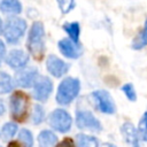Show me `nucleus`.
<instances>
[{
  "instance_id": "obj_1",
  "label": "nucleus",
  "mask_w": 147,
  "mask_h": 147,
  "mask_svg": "<svg viewBox=\"0 0 147 147\" xmlns=\"http://www.w3.org/2000/svg\"><path fill=\"white\" fill-rule=\"evenodd\" d=\"M26 48L36 60L39 61L44 57L46 45H45V28L41 22L36 21L32 23L28 33Z\"/></svg>"
},
{
  "instance_id": "obj_2",
  "label": "nucleus",
  "mask_w": 147,
  "mask_h": 147,
  "mask_svg": "<svg viewBox=\"0 0 147 147\" xmlns=\"http://www.w3.org/2000/svg\"><path fill=\"white\" fill-rule=\"evenodd\" d=\"M80 92V80L76 77H65L57 87L55 100L61 106L70 105Z\"/></svg>"
},
{
  "instance_id": "obj_3",
  "label": "nucleus",
  "mask_w": 147,
  "mask_h": 147,
  "mask_svg": "<svg viewBox=\"0 0 147 147\" xmlns=\"http://www.w3.org/2000/svg\"><path fill=\"white\" fill-rule=\"evenodd\" d=\"M26 28L28 25L24 18L18 17V16H11L6 21L2 34L8 44L15 45L24 36Z\"/></svg>"
},
{
  "instance_id": "obj_4",
  "label": "nucleus",
  "mask_w": 147,
  "mask_h": 147,
  "mask_svg": "<svg viewBox=\"0 0 147 147\" xmlns=\"http://www.w3.org/2000/svg\"><path fill=\"white\" fill-rule=\"evenodd\" d=\"M9 108L15 121H24L29 110V96L22 91L13 92L9 99Z\"/></svg>"
},
{
  "instance_id": "obj_5",
  "label": "nucleus",
  "mask_w": 147,
  "mask_h": 147,
  "mask_svg": "<svg viewBox=\"0 0 147 147\" xmlns=\"http://www.w3.org/2000/svg\"><path fill=\"white\" fill-rule=\"evenodd\" d=\"M91 99L95 108L106 115H113L116 113V103L111 94L107 90H95L91 93Z\"/></svg>"
},
{
  "instance_id": "obj_6",
  "label": "nucleus",
  "mask_w": 147,
  "mask_h": 147,
  "mask_svg": "<svg viewBox=\"0 0 147 147\" xmlns=\"http://www.w3.org/2000/svg\"><path fill=\"white\" fill-rule=\"evenodd\" d=\"M48 123L53 130L60 133H65L70 131L72 126V117L65 109L56 108L49 114Z\"/></svg>"
},
{
  "instance_id": "obj_7",
  "label": "nucleus",
  "mask_w": 147,
  "mask_h": 147,
  "mask_svg": "<svg viewBox=\"0 0 147 147\" xmlns=\"http://www.w3.org/2000/svg\"><path fill=\"white\" fill-rule=\"evenodd\" d=\"M76 125L80 130H86L91 132H101L102 124L94 116V114L86 109H78L76 111Z\"/></svg>"
},
{
  "instance_id": "obj_8",
  "label": "nucleus",
  "mask_w": 147,
  "mask_h": 147,
  "mask_svg": "<svg viewBox=\"0 0 147 147\" xmlns=\"http://www.w3.org/2000/svg\"><path fill=\"white\" fill-rule=\"evenodd\" d=\"M52 92H53V82L51 80V78L44 76H40L32 87V95L39 102L47 101Z\"/></svg>"
},
{
  "instance_id": "obj_9",
  "label": "nucleus",
  "mask_w": 147,
  "mask_h": 147,
  "mask_svg": "<svg viewBox=\"0 0 147 147\" xmlns=\"http://www.w3.org/2000/svg\"><path fill=\"white\" fill-rule=\"evenodd\" d=\"M59 51L60 53L67 57V59H71V60H76L79 59L83 55V47L79 42L74 41L70 38H62L59 44H57Z\"/></svg>"
},
{
  "instance_id": "obj_10",
  "label": "nucleus",
  "mask_w": 147,
  "mask_h": 147,
  "mask_svg": "<svg viewBox=\"0 0 147 147\" xmlns=\"http://www.w3.org/2000/svg\"><path fill=\"white\" fill-rule=\"evenodd\" d=\"M69 63L57 57L54 54H51L46 59V69L55 78H61L69 71Z\"/></svg>"
},
{
  "instance_id": "obj_11",
  "label": "nucleus",
  "mask_w": 147,
  "mask_h": 147,
  "mask_svg": "<svg viewBox=\"0 0 147 147\" xmlns=\"http://www.w3.org/2000/svg\"><path fill=\"white\" fill-rule=\"evenodd\" d=\"M5 62L14 70H22L29 63V54L23 49H11L7 54Z\"/></svg>"
},
{
  "instance_id": "obj_12",
  "label": "nucleus",
  "mask_w": 147,
  "mask_h": 147,
  "mask_svg": "<svg viewBox=\"0 0 147 147\" xmlns=\"http://www.w3.org/2000/svg\"><path fill=\"white\" fill-rule=\"evenodd\" d=\"M39 78V72L36 68H28V69H22L18 71L15 78V83L23 88H30L33 87L34 83Z\"/></svg>"
},
{
  "instance_id": "obj_13",
  "label": "nucleus",
  "mask_w": 147,
  "mask_h": 147,
  "mask_svg": "<svg viewBox=\"0 0 147 147\" xmlns=\"http://www.w3.org/2000/svg\"><path fill=\"white\" fill-rule=\"evenodd\" d=\"M121 133L123 136V139L132 147L139 142H141L138 129L131 123V122H124L121 126Z\"/></svg>"
},
{
  "instance_id": "obj_14",
  "label": "nucleus",
  "mask_w": 147,
  "mask_h": 147,
  "mask_svg": "<svg viewBox=\"0 0 147 147\" xmlns=\"http://www.w3.org/2000/svg\"><path fill=\"white\" fill-rule=\"evenodd\" d=\"M22 2L20 0H1L0 10L5 15H18L22 13Z\"/></svg>"
},
{
  "instance_id": "obj_15",
  "label": "nucleus",
  "mask_w": 147,
  "mask_h": 147,
  "mask_svg": "<svg viewBox=\"0 0 147 147\" xmlns=\"http://www.w3.org/2000/svg\"><path fill=\"white\" fill-rule=\"evenodd\" d=\"M146 47H147V16L145 18L142 29L132 39V42H131V48L133 51H141Z\"/></svg>"
},
{
  "instance_id": "obj_16",
  "label": "nucleus",
  "mask_w": 147,
  "mask_h": 147,
  "mask_svg": "<svg viewBox=\"0 0 147 147\" xmlns=\"http://www.w3.org/2000/svg\"><path fill=\"white\" fill-rule=\"evenodd\" d=\"M39 147H54L57 144V136L51 130H42L38 134Z\"/></svg>"
},
{
  "instance_id": "obj_17",
  "label": "nucleus",
  "mask_w": 147,
  "mask_h": 147,
  "mask_svg": "<svg viewBox=\"0 0 147 147\" xmlns=\"http://www.w3.org/2000/svg\"><path fill=\"white\" fill-rule=\"evenodd\" d=\"M100 142L96 137L86 133H78L76 136V147H99Z\"/></svg>"
},
{
  "instance_id": "obj_18",
  "label": "nucleus",
  "mask_w": 147,
  "mask_h": 147,
  "mask_svg": "<svg viewBox=\"0 0 147 147\" xmlns=\"http://www.w3.org/2000/svg\"><path fill=\"white\" fill-rule=\"evenodd\" d=\"M62 29L67 32L70 39H72L76 42H79L80 37V25L78 22H65L62 25Z\"/></svg>"
},
{
  "instance_id": "obj_19",
  "label": "nucleus",
  "mask_w": 147,
  "mask_h": 147,
  "mask_svg": "<svg viewBox=\"0 0 147 147\" xmlns=\"http://www.w3.org/2000/svg\"><path fill=\"white\" fill-rule=\"evenodd\" d=\"M14 88V79L5 71L0 70V94L9 93Z\"/></svg>"
},
{
  "instance_id": "obj_20",
  "label": "nucleus",
  "mask_w": 147,
  "mask_h": 147,
  "mask_svg": "<svg viewBox=\"0 0 147 147\" xmlns=\"http://www.w3.org/2000/svg\"><path fill=\"white\" fill-rule=\"evenodd\" d=\"M18 131V126L16 123L14 122H7L3 124V126L1 127V136L3 139L9 140L11 139Z\"/></svg>"
},
{
  "instance_id": "obj_21",
  "label": "nucleus",
  "mask_w": 147,
  "mask_h": 147,
  "mask_svg": "<svg viewBox=\"0 0 147 147\" xmlns=\"http://www.w3.org/2000/svg\"><path fill=\"white\" fill-rule=\"evenodd\" d=\"M17 139L24 147H32L33 146V134L29 129H21L18 131Z\"/></svg>"
},
{
  "instance_id": "obj_22",
  "label": "nucleus",
  "mask_w": 147,
  "mask_h": 147,
  "mask_svg": "<svg viewBox=\"0 0 147 147\" xmlns=\"http://www.w3.org/2000/svg\"><path fill=\"white\" fill-rule=\"evenodd\" d=\"M45 116H46V113H45V109L41 105H34L33 106V110H32V115H31V119H32V123L34 125H39L44 122L45 119Z\"/></svg>"
},
{
  "instance_id": "obj_23",
  "label": "nucleus",
  "mask_w": 147,
  "mask_h": 147,
  "mask_svg": "<svg viewBox=\"0 0 147 147\" xmlns=\"http://www.w3.org/2000/svg\"><path fill=\"white\" fill-rule=\"evenodd\" d=\"M137 129H138L140 140L144 142H147V110L144 111V114L141 115Z\"/></svg>"
},
{
  "instance_id": "obj_24",
  "label": "nucleus",
  "mask_w": 147,
  "mask_h": 147,
  "mask_svg": "<svg viewBox=\"0 0 147 147\" xmlns=\"http://www.w3.org/2000/svg\"><path fill=\"white\" fill-rule=\"evenodd\" d=\"M121 91L124 93L125 98L131 101V102H136L137 99H138V95H137V91L134 88V85L132 83H126L124 85H122L121 87Z\"/></svg>"
},
{
  "instance_id": "obj_25",
  "label": "nucleus",
  "mask_w": 147,
  "mask_h": 147,
  "mask_svg": "<svg viewBox=\"0 0 147 147\" xmlns=\"http://www.w3.org/2000/svg\"><path fill=\"white\" fill-rule=\"evenodd\" d=\"M56 2H57V6L63 15L69 14L76 6L75 0H56Z\"/></svg>"
},
{
  "instance_id": "obj_26",
  "label": "nucleus",
  "mask_w": 147,
  "mask_h": 147,
  "mask_svg": "<svg viewBox=\"0 0 147 147\" xmlns=\"http://www.w3.org/2000/svg\"><path fill=\"white\" fill-rule=\"evenodd\" d=\"M54 147H75V142L71 138H64L60 142H57Z\"/></svg>"
},
{
  "instance_id": "obj_27",
  "label": "nucleus",
  "mask_w": 147,
  "mask_h": 147,
  "mask_svg": "<svg viewBox=\"0 0 147 147\" xmlns=\"http://www.w3.org/2000/svg\"><path fill=\"white\" fill-rule=\"evenodd\" d=\"M6 56H7V53H6V45H5V42L0 39V65H1V63L6 60Z\"/></svg>"
},
{
  "instance_id": "obj_28",
  "label": "nucleus",
  "mask_w": 147,
  "mask_h": 147,
  "mask_svg": "<svg viewBox=\"0 0 147 147\" xmlns=\"http://www.w3.org/2000/svg\"><path fill=\"white\" fill-rule=\"evenodd\" d=\"M7 147H24L18 140L17 141H14V140H11V141H9L8 142V146Z\"/></svg>"
},
{
  "instance_id": "obj_29",
  "label": "nucleus",
  "mask_w": 147,
  "mask_h": 147,
  "mask_svg": "<svg viewBox=\"0 0 147 147\" xmlns=\"http://www.w3.org/2000/svg\"><path fill=\"white\" fill-rule=\"evenodd\" d=\"M5 111H6L5 103H3V101L0 99V116H1V115H3V114H5Z\"/></svg>"
},
{
  "instance_id": "obj_30",
  "label": "nucleus",
  "mask_w": 147,
  "mask_h": 147,
  "mask_svg": "<svg viewBox=\"0 0 147 147\" xmlns=\"http://www.w3.org/2000/svg\"><path fill=\"white\" fill-rule=\"evenodd\" d=\"M3 26H5V24L2 23V20H1V17H0V34L3 33Z\"/></svg>"
},
{
  "instance_id": "obj_31",
  "label": "nucleus",
  "mask_w": 147,
  "mask_h": 147,
  "mask_svg": "<svg viewBox=\"0 0 147 147\" xmlns=\"http://www.w3.org/2000/svg\"><path fill=\"white\" fill-rule=\"evenodd\" d=\"M105 146H106V147H116L114 144H110V142H107V144H105Z\"/></svg>"
},
{
  "instance_id": "obj_32",
  "label": "nucleus",
  "mask_w": 147,
  "mask_h": 147,
  "mask_svg": "<svg viewBox=\"0 0 147 147\" xmlns=\"http://www.w3.org/2000/svg\"><path fill=\"white\" fill-rule=\"evenodd\" d=\"M132 147H142V146H141V142H139V144H137V145H134Z\"/></svg>"
},
{
  "instance_id": "obj_33",
  "label": "nucleus",
  "mask_w": 147,
  "mask_h": 147,
  "mask_svg": "<svg viewBox=\"0 0 147 147\" xmlns=\"http://www.w3.org/2000/svg\"><path fill=\"white\" fill-rule=\"evenodd\" d=\"M0 134H1V133H0Z\"/></svg>"
},
{
  "instance_id": "obj_34",
  "label": "nucleus",
  "mask_w": 147,
  "mask_h": 147,
  "mask_svg": "<svg viewBox=\"0 0 147 147\" xmlns=\"http://www.w3.org/2000/svg\"><path fill=\"white\" fill-rule=\"evenodd\" d=\"M0 147H1V146H0Z\"/></svg>"
}]
</instances>
